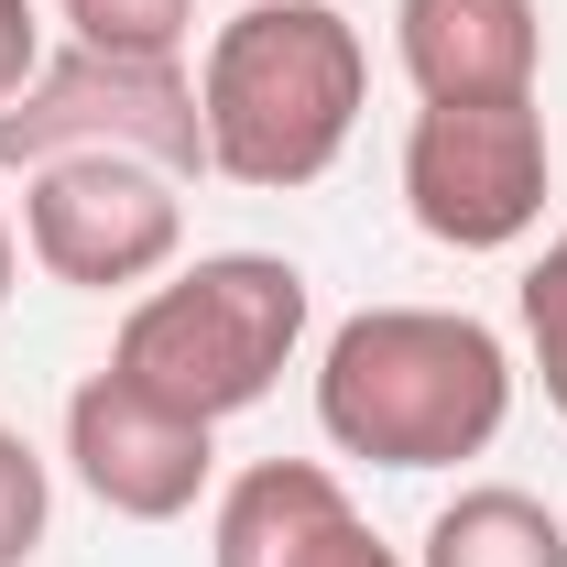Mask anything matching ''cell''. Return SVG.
I'll return each mask as SVG.
<instances>
[{
	"label": "cell",
	"instance_id": "6da1fadb",
	"mask_svg": "<svg viewBox=\"0 0 567 567\" xmlns=\"http://www.w3.org/2000/svg\"><path fill=\"white\" fill-rule=\"evenodd\" d=\"M317 425L371 470H458L513 425V350L458 306H360L317 360Z\"/></svg>",
	"mask_w": 567,
	"mask_h": 567
},
{
	"label": "cell",
	"instance_id": "7a4b0ae2",
	"mask_svg": "<svg viewBox=\"0 0 567 567\" xmlns=\"http://www.w3.org/2000/svg\"><path fill=\"white\" fill-rule=\"evenodd\" d=\"M371 99V55L360 22L328 0H251L208 33L197 66V121H208V175L251 186V197H295L317 186L360 132Z\"/></svg>",
	"mask_w": 567,
	"mask_h": 567
},
{
	"label": "cell",
	"instance_id": "3957f363",
	"mask_svg": "<svg viewBox=\"0 0 567 567\" xmlns=\"http://www.w3.org/2000/svg\"><path fill=\"white\" fill-rule=\"evenodd\" d=\"M306 350V274L284 251H208L175 284H142L121 339H110V371L175 404L197 425L251 415L284 382V360Z\"/></svg>",
	"mask_w": 567,
	"mask_h": 567
},
{
	"label": "cell",
	"instance_id": "277c9868",
	"mask_svg": "<svg viewBox=\"0 0 567 567\" xmlns=\"http://www.w3.org/2000/svg\"><path fill=\"white\" fill-rule=\"evenodd\" d=\"M66 153H132L164 175H208V121H197V66L186 55H99L76 44L33 66L22 99H0V164H66Z\"/></svg>",
	"mask_w": 567,
	"mask_h": 567
},
{
	"label": "cell",
	"instance_id": "5b68a950",
	"mask_svg": "<svg viewBox=\"0 0 567 567\" xmlns=\"http://www.w3.org/2000/svg\"><path fill=\"white\" fill-rule=\"evenodd\" d=\"M557 197V142L535 99H425L404 132V208L436 251H513Z\"/></svg>",
	"mask_w": 567,
	"mask_h": 567
},
{
	"label": "cell",
	"instance_id": "8992f818",
	"mask_svg": "<svg viewBox=\"0 0 567 567\" xmlns=\"http://www.w3.org/2000/svg\"><path fill=\"white\" fill-rule=\"evenodd\" d=\"M186 175L132 164V153H66L22 175V251L76 295H132L164 284L186 251Z\"/></svg>",
	"mask_w": 567,
	"mask_h": 567
},
{
	"label": "cell",
	"instance_id": "52a82bcc",
	"mask_svg": "<svg viewBox=\"0 0 567 567\" xmlns=\"http://www.w3.org/2000/svg\"><path fill=\"white\" fill-rule=\"evenodd\" d=\"M208 436L218 425L132 393L121 371H87L66 393V470L87 481V502L121 513V524H175V513H197V492H208V470H218Z\"/></svg>",
	"mask_w": 567,
	"mask_h": 567
},
{
	"label": "cell",
	"instance_id": "ba28073f",
	"mask_svg": "<svg viewBox=\"0 0 567 567\" xmlns=\"http://www.w3.org/2000/svg\"><path fill=\"white\" fill-rule=\"evenodd\" d=\"M208 567H404L328 458H251L208 513Z\"/></svg>",
	"mask_w": 567,
	"mask_h": 567
},
{
	"label": "cell",
	"instance_id": "9c48e42d",
	"mask_svg": "<svg viewBox=\"0 0 567 567\" xmlns=\"http://www.w3.org/2000/svg\"><path fill=\"white\" fill-rule=\"evenodd\" d=\"M393 55L415 99H535V0H393Z\"/></svg>",
	"mask_w": 567,
	"mask_h": 567
},
{
	"label": "cell",
	"instance_id": "30bf717a",
	"mask_svg": "<svg viewBox=\"0 0 567 567\" xmlns=\"http://www.w3.org/2000/svg\"><path fill=\"white\" fill-rule=\"evenodd\" d=\"M415 567H567V524L535 492L481 481V492H458L436 524H425Z\"/></svg>",
	"mask_w": 567,
	"mask_h": 567
},
{
	"label": "cell",
	"instance_id": "8fae6325",
	"mask_svg": "<svg viewBox=\"0 0 567 567\" xmlns=\"http://www.w3.org/2000/svg\"><path fill=\"white\" fill-rule=\"evenodd\" d=\"M55 11L99 55H186V33H197V0H55Z\"/></svg>",
	"mask_w": 567,
	"mask_h": 567
},
{
	"label": "cell",
	"instance_id": "7c38bea8",
	"mask_svg": "<svg viewBox=\"0 0 567 567\" xmlns=\"http://www.w3.org/2000/svg\"><path fill=\"white\" fill-rule=\"evenodd\" d=\"M44 524H55V470H44V447L33 436H11L0 425V567H22L44 546Z\"/></svg>",
	"mask_w": 567,
	"mask_h": 567
},
{
	"label": "cell",
	"instance_id": "4fadbf2b",
	"mask_svg": "<svg viewBox=\"0 0 567 567\" xmlns=\"http://www.w3.org/2000/svg\"><path fill=\"white\" fill-rule=\"evenodd\" d=\"M524 350H535V382H546V404L567 415V229L535 251V274H524Z\"/></svg>",
	"mask_w": 567,
	"mask_h": 567
},
{
	"label": "cell",
	"instance_id": "5bb4252c",
	"mask_svg": "<svg viewBox=\"0 0 567 567\" xmlns=\"http://www.w3.org/2000/svg\"><path fill=\"white\" fill-rule=\"evenodd\" d=\"M44 66V22H33V0H0V99H22Z\"/></svg>",
	"mask_w": 567,
	"mask_h": 567
},
{
	"label": "cell",
	"instance_id": "9a60e30c",
	"mask_svg": "<svg viewBox=\"0 0 567 567\" xmlns=\"http://www.w3.org/2000/svg\"><path fill=\"white\" fill-rule=\"evenodd\" d=\"M11 274H22V240H11V208H0V306H11Z\"/></svg>",
	"mask_w": 567,
	"mask_h": 567
}]
</instances>
